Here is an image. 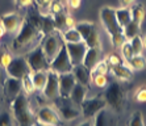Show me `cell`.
<instances>
[{"label": "cell", "instance_id": "cell-35", "mask_svg": "<svg viewBox=\"0 0 146 126\" xmlns=\"http://www.w3.org/2000/svg\"><path fill=\"white\" fill-rule=\"evenodd\" d=\"M129 126H145L142 112L136 110V112L133 113L132 117H130V119H129Z\"/></svg>", "mask_w": 146, "mask_h": 126}, {"label": "cell", "instance_id": "cell-3", "mask_svg": "<svg viewBox=\"0 0 146 126\" xmlns=\"http://www.w3.org/2000/svg\"><path fill=\"white\" fill-rule=\"evenodd\" d=\"M40 29L34 26L31 21L24 20L21 22V26L19 29V32L16 33V37L13 40V47L16 50H20V49H24L29 45H32L40 36Z\"/></svg>", "mask_w": 146, "mask_h": 126}, {"label": "cell", "instance_id": "cell-8", "mask_svg": "<svg viewBox=\"0 0 146 126\" xmlns=\"http://www.w3.org/2000/svg\"><path fill=\"white\" fill-rule=\"evenodd\" d=\"M25 59H27V63L32 72L33 71H49V61L45 57L41 45H38L36 49H33L25 57Z\"/></svg>", "mask_w": 146, "mask_h": 126}, {"label": "cell", "instance_id": "cell-50", "mask_svg": "<svg viewBox=\"0 0 146 126\" xmlns=\"http://www.w3.org/2000/svg\"><path fill=\"white\" fill-rule=\"evenodd\" d=\"M143 46H145V49H146V36H145V38H143Z\"/></svg>", "mask_w": 146, "mask_h": 126}, {"label": "cell", "instance_id": "cell-48", "mask_svg": "<svg viewBox=\"0 0 146 126\" xmlns=\"http://www.w3.org/2000/svg\"><path fill=\"white\" fill-rule=\"evenodd\" d=\"M33 126H45V125H41V123H38V122H34Z\"/></svg>", "mask_w": 146, "mask_h": 126}, {"label": "cell", "instance_id": "cell-37", "mask_svg": "<svg viewBox=\"0 0 146 126\" xmlns=\"http://www.w3.org/2000/svg\"><path fill=\"white\" fill-rule=\"evenodd\" d=\"M120 49H121V54H122V57H124V59H125V61H128V59L132 58L133 55H134V53H133V49H132V46H130L129 41H125V42H124V44L120 46Z\"/></svg>", "mask_w": 146, "mask_h": 126}, {"label": "cell", "instance_id": "cell-16", "mask_svg": "<svg viewBox=\"0 0 146 126\" xmlns=\"http://www.w3.org/2000/svg\"><path fill=\"white\" fill-rule=\"evenodd\" d=\"M0 22H1V25L4 26L5 33H9V34L17 33V32H19V29H20V26H21V18H20V16H19L17 13H13V12L4 15V16L1 17Z\"/></svg>", "mask_w": 146, "mask_h": 126}, {"label": "cell", "instance_id": "cell-12", "mask_svg": "<svg viewBox=\"0 0 146 126\" xmlns=\"http://www.w3.org/2000/svg\"><path fill=\"white\" fill-rule=\"evenodd\" d=\"M36 122L45 126H57L59 122V116L57 110L51 109L49 106H42L36 114Z\"/></svg>", "mask_w": 146, "mask_h": 126}, {"label": "cell", "instance_id": "cell-51", "mask_svg": "<svg viewBox=\"0 0 146 126\" xmlns=\"http://www.w3.org/2000/svg\"><path fill=\"white\" fill-rule=\"evenodd\" d=\"M0 82H1V67H0Z\"/></svg>", "mask_w": 146, "mask_h": 126}, {"label": "cell", "instance_id": "cell-27", "mask_svg": "<svg viewBox=\"0 0 146 126\" xmlns=\"http://www.w3.org/2000/svg\"><path fill=\"white\" fill-rule=\"evenodd\" d=\"M139 32H141V26L137 25L136 22H133V21L128 22L125 26L122 28V36H124V38H125V41H129L130 38L138 36Z\"/></svg>", "mask_w": 146, "mask_h": 126}, {"label": "cell", "instance_id": "cell-32", "mask_svg": "<svg viewBox=\"0 0 146 126\" xmlns=\"http://www.w3.org/2000/svg\"><path fill=\"white\" fill-rule=\"evenodd\" d=\"M91 83L98 88H106L108 85V78L106 74H99V75H91Z\"/></svg>", "mask_w": 146, "mask_h": 126}, {"label": "cell", "instance_id": "cell-40", "mask_svg": "<svg viewBox=\"0 0 146 126\" xmlns=\"http://www.w3.org/2000/svg\"><path fill=\"white\" fill-rule=\"evenodd\" d=\"M106 62L108 63L109 67H112V66H117V65H120V63H122L121 58H120L117 54H115V53H113V54H109Z\"/></svg>", "mask_w": 146, "mask_h": 126}, {"label": "cell", "instance_id": "cell-31", "mask_svg": "<svg viewBox=\"0 0 146 126\" xmlns=\"http://www.w3.org/2000/svg\"><path fill=\"white\" fill-rule=\"evenodd\" d=\"M21 87H23V91H24L25 95H32V93L36 91L31 74H28V75H25L24 78L21 79Z\"/></svg>", "mask_w": 146, "mask_h": 126}, {"label": "cell", "instance_id": "cell-25", "mask_svg": "<svg viewBox=\"0 0 146 126\" xmlns=\"http://www.w3.org/2000/svg\"><path fill=\"white\" fill-rule=\"evenodd\" d=\"M61 36H62V40L63 42L66 44H76V42H80L82 41V36L76 28H68V29H65L63 32H61Z\"/></svg>", "mask_w": 146, "mask_h": 126}, {"label": "cell", "instance_id": "cell-46", "mask_svg": "<svg viewBox=\"0 0 146 126\" xmlns=\"http://www.w3.org/2000/svg\"><path fill=\"white\" fill-rule=\"evenodd\" d=\"M4 34H5V30H4V26L1 25V22H0V40L3 38Z\"/></svg>", "mask_w": 146, "mask_h": 126}, {"label": "cell", "instance_id": "cell-42", "mask_svg": "<svg viewBox=\"0 0 146 126\" xmlns=\"http://www.w3.org/2000/svg\"><path fill=\"white\" fill-rule=\"evenodd\" d=\"M36 1V4L38 5V8L40 9H48L49 8V5H50V3H51V0H34Z\"/></svg>", "mask_w": 146, "mask_h": 126}, {"label": "cell", "instance_id": "cell-20", "mask_svg": "<svg viewBox=\"0 0 146 126\" xmlns=\"http://www.w3.org/2000/svg\"><path fill=\"white\" fill-rule=\"evenodd\" d=\"M109 72H111L116 79L122 80V82L132 80V78H133V70L128 65H124V63H120V65H117V66L109 67Z\"/></svg>", "mask_w": 146, "mask_h": 126}, {"label": "cell", "instance_id": "cell-1", "mask_svg": "<svg viewBox=\"0 0 146 126\" xmlns=\"http://www.w3.org/2000/svg\"><path fill=\"white\" fill-rule=\"evenodd\" d=\"M100 21H102L103 26L108 33L111 42H112L113 47H120L124 42L125 38L122 36V28L119 25L115 16V8L112 7H103L100 9Z\"/></svg>", "mask_w": 146, "mask_h": 126}, {"label": "cell", "instance_id": "cell-11", "mask_svg": "<svg viewBox=\"0 0 146 126\" xmlns=\"http://www.w3.org/2000/svg\"><path fill=\"white\" fill-rule=\"evenodd\" d=\"M65 46L72 66L82 65L83 58L86 55V51H87V45L83 41H80V42H76V44H65Z\"/></svg>", "mask_w": 146, "mask_h": 126}, {"label": "cell", "instance_id": "cell-22", "mask_svg": "<svg viewBox=\"0 0 146 126\" xmlns=\"http://www.w3.org/2000/svg\"><path fill=\"white\" fill-rule=\"evenodd\" d=\"M86 97H87V87L76 82L75 85L72 87L71 92H70L68 100H70L75 106H80V104L84 101Z\"/></svg>", "mask_w": 146, "mask_h": 126}, {"label": "cell", "instance_id": "cell-21", "mask_svg": "<svg viewBox=\"0 0 146 126\" xmlns=\"http://www.w3.org/2000/svg\"><path fill=\"white\" fill-rule=\"evenodd\" d=\"M72 75H74L75 80L80 84L88 87L91 84V70L86 67L83 65H76L72 67Z\"/></svg>", "mask_w": 146, "mask_h": 126}, {"label": "cell", "instance_id": "cell-39", "mask_svg": "<svg viewBox=\"0 0 146 126\" xmlns=\"http://www.w3.org/2000/svg\"><path fill=\"white\" fill-rule=\"evenodd\" d=\"M134 97H136V101L138 102H146V87H139L138 89L134 93Z\"/></svg>", "mask_w": 146, "mask_h": 126}, {"label": "cell", "instance_id": "cell-15", "mask_svg": "<svg viewBox=\"0 0 146 126\" xmlns=\"http://www.w3.org/2000/svg\"><path fill=\"white\" fill-rule=\"evenodd\" d=\"M75 80L72 72H66V74H58V84H59V97L62 99H68L72 87L75 85Z\"/></svg>", "mask_w": 146, "mask_h": 126}, {"label": "cell", "instance_id": "cell-28", "mask_svg": "<svg viewBox=\"0 0 146 126\" xmlns=\"http://www.w3.org/2000/svg\"><path fill=\"white\" fill-rule=\"evenodd\" d=\"M126 63H128V66H129L132 70H134V71H141V70H143V68L146 67V59L142 54L133 55L132 58H129L126 61Z\"/></svg>", "mask_w": 146, "mask_h": 126}, {"label": "cell", "instance_id": "cell-5", "mask_svg": "<svg viewBox=\"0 0 146 126\" xmlns=\"http://www.w3.org/2000/svg\"><path fill=\"white\" fill-rule=\"evenodd\" d=\"M76 30L80 33L82 41L87 45V47H102L98 28L91 21H80L75 24Z\"/></svg>", "mask_w": 146, "mask_h": 126}, {"label": "cell", "instance_id": "cell-33", "mask_svg": "<svg viewBox=\"0 0 146 126\" xmlns=\"http://www.w3.org/2000/svg\"><path fill=\"white\" fill-rule=\"evenodd\" d=\"M49 11V15H58V13H62V12H65V5L62 3L61 0H51L50 5L48 8Z\"/></svg>", "mask_w": 146, "mask_h": 126}, {"label": "cell", "instance_id": "cell-23", "mask_svg": "<svg viewBox=\"0 0 146 126\" xmlns=\"http://www.w3.org/2000/svg\"><path fill=\"white\" fill-rule=\"evenodd\" d=\"M116 20L121 28H124L128 22L132 21V15H130V7H121L115 9Z\"/></svg>", "mask_w": 146, "mask_h": 126}, {"label": "cell", "instance_id": "cell-7", "mask_svg": "<svg viewBox=\"0 0 146 126\" xmlns=\"http://www.w3.org/2000/svg\"><path fill=\"white\" fill-rule=\"evenodd\" d=\"M72 67L74 66L70 61L66 46L63 45L62 49L59 50V53L55 55V58L49 62V70L53 72H57V74H66V72H71Z\"/></svg>", "mask_w": 146, "mask_h": 126}, {"label": "cell", "instance_id": "cell-26", "mask_svg": "<svg viewBox=\"0 0 146 126\" xmlns=\"http://www.w3.org/2000/svg\"><path fill=\"white\" fill-rule=\"evenodd\" d=\"M31 76L36 91H42L48 80V71H33L31 72Z\"/></svg>", "mask_w": 146, "mask_h": 126}, {"label": "cell", "instance_id": "cell-41", "mask_svg": "<svg viewBox=\"0 0 146 126\" xmlns=\"http://www.w3.org/2000/svg\"><path fill=\"white\" fill-rule=\"evenodd\" d=\"M80 3H82V0H66L67 7L70 8V9H72V11L78 9V8L80 7Z\"/></svg>", "mask_w": 146, "mask_h": 126}, {"label": "cell", "instance_id": "cell-18", "mask_svg": "<svg viewBox=\"0 0 146 126\" xmlns=\"http://www.w3.org/2000/svg\"><path fill=\"white\" fill-rule=\"evenodd\" d=\"M100 58H102V47H87L82 65L86 66L88 70H92L100 62Z\"/></svg>", "mask_w": 146, "mask_h": 126}, {"label": "cell", "instance_id": "cell-24", "mask_svg": "<svg viewBox=\"0 0 146 126\" xmlns=\"http://www.w3.org/2000/svg\"><path fill=\"white\" fill-rule=\"evenodd\" d=\"M130 15H132V21L136 22L137 25H142L143 20H145V7L141 3L133 4L130 7Z\"/></svg>", "mask_w": 146, "mask_h": 126}, {"label": "cell", "instance_id": "cell-43", "mask_svg": "<svg viewBox=\"0 0 146 126\" xmlns=\"http://www.w3.org/2000/svg\"><path fill=\"white\" fill-rule=\"evenodd\" d=\"M15 3L19 8H25V7H29L32 3H33V0H15Z\"/></svg>", "mask_w": 146, "mask_h": 126}, {"label": "cell", "instance_id": "cell-34", "mask_svg": "<svg viewBox=\"0 0 146 126\" xmlns=\"http://www.w3.org/2000/svg\"><path fill=\"white\" fill-rule=\"evenodd\" d=\"M15 118L12 113L7 110H0V126H15Z\"/></svg>", "mask_w": 146, "mask_h": 126}, {"label": "cell", "instance_id": "cell-4", "mask_svg": "<svg viewBox=\"0 0 146 126\" xmlns=\"http://www.w3.org/2000/svg\"><path fill=\"white\" fill-rule=\"evenodd\" d=\"M104 93L102 96L104 97L107 102V106L115 113H120L124 109V101H125V95H124V89H122L121 84L117 82H113L106 87Z\"/></svg>", "mask_w": 146, "mask_h": 126}, {"label": "cell", "instance_id": "cell-19", "mask_svg": "<svg viewBox=\"0 0 146 126\" xmlns=\"http://www.w3.org/2000/svg\"><path fill=\"white\" fill-rule=\"evenodd\" d=\"M94 126H115V117L109 108H103L94 116Z\"/></svg>", "mask_w": 146, "mask_h": 126}, {"label": "cell", "instance_id": "cell-29", "mask_svg": "<svg viewBox=\"0 0 146 126\" xmlns=\"http://www.w3.org/2000/svg\"><path fill=\"white\" fill-rule=\"evenodd\" d=\"M129 44L130 46H132L133 49V53H134V55H139L142 54L143 49H145V46H143V40L141 38V36H136V37H133L129 40Z\"/></svg>", "mask_w": 146, "mask_h": 126}, {"label": "cell", "instance_id": "cell-6", "mask_svg": "<svg viewBox=\"0 0 146 126\" xmlns=\"http://www.w3.org/2000/svg\"><path fill=\"white\" fill-rule=\"evenodd\" d=\"M63 40H62V36H61V32L58 30H53L51 33H49L45 40L41 42V47L44 50V54L46 57L49 62L53 61L55 58V55L59 53V50L62 49L63 46Z\"/></svg>", "mask_w": 146, "mask_h": 126}, {"label": "cell", "instance_id": "cell-13", "mask_svg": "<svg viewBox=\"0 0 146 126\" xmlns=\"http://www.w3.org/2000/svg\"><path fill=\"white\" fill-rule=\"evenodd\" d=\"M46 99L57 100L59 99V84H58V74L49 70L48 71V80L44 89L41 91Z\"/></svg>", "mask_w": 146, "mask_h": 126}, {"label": "cell", "instance_id": "cell-10", "mask_svg": "<svg viewBox=\"0 0 146 126\" xmlns=\"http://www.w3.org/2000/svg\"><path fill=\"white\" fill-rule=\"evenodd\" d=\"M7 75L11 78H16V79H23L25 75L31 74V68L27 63L25 57H16L12 58V61L9 62V65L4 68Z\"/></svg>", "mask_w": 146, "mask_h": 126}, {"label": "cell", "instance_id": "cell-14", "mask_svg": "<svg viewBox=\"0 0 146 126\" xmlns=\"http://www.w3.org/2000/svg\"><path fill=\"white\" fill-rule=\"evenodd\" d=\"M4 96L5 99L9 100V102L12 100H15L17 96L23 92V87H21V79H16V78H11L8 76L5 80H4Z\"/></svg>", "mask_w": 146, "mask_h": 126}, {"label": "cell", "instance_id": "cell-47", "mask_svg": "<svg viewBox=\"0 0 146 126\" xmlns=\"http://www.w3.org/2000/svg\"><path fill=\"white\" fill-rule=\"evenodd\" d=\"M79 126H92V123L90 121H84V122H82Z\"/></svg>", "mask_w": 146, "mask_h": 126}, {"label": "cell", "instance_id": "cell-38", "mask_svg": "<svg viewBox=\"0 0 146 126\" xmlns=\"http://www.w3.org/2000/svg\"><path fill=\"white\" fill-rule=\"evenodd\" d=\"M11 61H12V55H11L8 51H1V53H0V67L1 68L7 67Z\"/></svg>", "mask_w": 146, "mask_h": 126}, {"label": "cell", "instance_id": "cell-2", "mask_svg": "<svg viewBox=\"0 0 146 126\" xmlns=\"http://www.w3.org/2000/svg\"><path fill=\"white\" fill-rule=\"evenodd\" d=\"M11 108H12V116L15 121L19 125L20 123H28V125H33L36 122V117L32 113L29 108V102H28L27 95L20 93L15 100L11 101Z\"/></svg>", "mask_w": 146, "mask_h": 126}, {"label": "cell", "instance_id": "cell-36", "mask_svg": "<svg viewBox=\"0 0 146 126\" xmlns=\"http://www.w3.org/2000/svg\"><path fill=\"white\" fill-rule=\"evenodd\" d=\"M109 72V66L107 62H99L98 65L91 70V75H99V74H108Z\"/></svg>", "mask_w": 146, "mask_h": 126}, {"label": "cell", "instance_id": "cell-45", "mask_svg": "<svg viewBox=\"0 0 146 126\" xmlns=\"http://www.w3.org/2000/svg\"><path fill=\"white\" fill-rule=\"evenodd\" d=\"M136 0H120V3H121L122 7H132L133 4H134Z\"/></svg>", "mask_w": 146, "mask_h": 126}, {"label": "cell", "instance_id": "cell-9", "mask_svg": "<svg viewBox=\"0 0 146 126\" xmlns=\"http://www.w3.org/2000/svg\"><path fill=\"white\" fill-rule=\"evenodd\" d=\"M107 102L104 100L102 95L96 96V97H91V99H87L86 97L84 101L80 104V113L84 116V118H92L98 112L106 108Z\"/></svg>", "mask_w": 146, "mask_h": 126}, {"label": "cell", "instance_id": "cell-49", "mask_svg": "<svg viewBox=\"0 0 146 126\" xmlns=\"http://www.w3.org/2000/svg\"><path fill=\"white\" fill-rule=\"evenodd\" d=\"M19 126H33V125H28V123H20Z\"/></svg>", "mask_w": 146, "mask_h": 126}, {"label": "cell", "instance_id": "cell-17", "mask_svg": "<svg viewBox=\"0 0 146 126\" xmlns=\"http://www.w3.org/2000/svg\"><path fill=\"white\" fill-rule=\"evenodd\" d=\"M57 113L59 118H63L65 121L78 118L80 116V110L74 104H65V102H57Z\"/></svg>", "mask_w": 146, "mask_h": 126}, {"label": "cell", "instance_id": "cell-44", "mask_svg": "<svg viewBox=\"0 0 146 126\" xmlns=\"http://www.w3.org/2000/svg\"><path fill=\"white\" fill-rule=\"evenodd\" d=\"M75 24H76V21L72 18L71 16H66V29H68V28H74Z\"/></svg>", "mask_w": 146, "mask_h": 126}, {"label": "cell", "instance_id": "cell-30", "mask_svg": "<svg viewBox=\"0 0 146 126\" xmlns=\"http://www.w3.org/2000/svg\"><path fill=\"white\" fill-rule=\"evenodd\" d=\"M66 16L65 12L58 15H53V22H54V29L58 32H63L66 29Z\"/></svg>", "mask_w": 146, "mask_h": 126}]
</instances>
